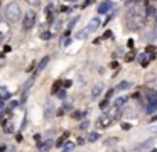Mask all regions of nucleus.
<instances>
[{"instance_id": "nucleus-1", "label": "nucleus", "mask_w": 157, "mask_h": 152, "mask_svg": "<svg viewBox=\"0 0 157 152\" xmlns=\"http://www.w3.org/2000/svg\"><path fill=\"white\" fill-rule=\"evenodd\" d=\"M128 5H133V7H128V10H127V15H125L127 27L130 30H140L147 22V15L144 12V7L137 0L128 2Z\"/></svg>"}, {"instance_id": "nucleus-2", "label": "nucleus", "mask_w": 157, "mask_h": 152, "mask_svg": "<svg viewBox=\"0 0 157 152\" xmlns=\"http://www.w3.org/2000/svg\"><path fill=\"white\" fill-rule=\"evenodd\" d=\"M21 17H22V10L17 2H10L5 7V19H7L9 24H17L21 20Z\"/></svg>"}, {"instance_id": "nucleus-3", "label": "nucleus", "mask_w": 157, "mask_h": 152, "mask_svg": "<svg viewBox=\"0 0 157 152\" xmlns=\"http://www.w3.org/2000/svg\"><path fill=\"white\" fill-rule=\"evenodd\" d=\"M36 19H37V15H36V12H32V10H29V12L24 15V20H22V27H24V30H31L32 27L36 25Z\"/></svg>"}, {"instance_id": "nucleus-4", "label": "nucleus", "mask_w": 157, "mask_h": 152, "mask_svg": "<svg viewBox=\"0 0 157 152\" xmlns=\"http://www.w3.org/2000/svg\"><path fill=\"white\" fill-rule=\"evenodd\" d=\"M112 123H113V120L110 118V115L103 113V115H100V118L96 120V128H108Z\"/></svg>"}, {"instance_id": "nucleus-5", "label": "nucleus", "mask_w": 157, "mask_h": 152, "mask_svg": "<svg viewBox=\"0 0 157 152\" xmlns=\"http://www.w3.org/2000/svg\"><path fill=\"white\" fill-rule=\"evenodd\" d=\"M34 80H36V78L32 76V78H29V80L22 84V100H21V103H25V100H27V93H29V90H31V86L34 84Z\"/></svg>"}, {"instance_id": "nucleus-6", "label": "nucleus", "mask_w": 157, "mask_h": 152, "mask_svg": "<svg viewBox=\"0 0 157 152\" xmlns=\"http://www.w3.org/2000/svg\"><path fill=\"white\" fill-rule=\"evenodd\" d=\"M9 34H10V27H9V24H5V20H0V42H2Z\"/></svg>"}, {"instance_id": "nucleus-7", "label": "nucleus", "mask_w": 157, "mask_h": 152, "mask_svg": "<svg viewBox=\"0 0 157 152\" xmlns=\"http://www.w3.org/2000/svg\"><path fill=\"white\" fill-rule=\"evenodd\" d=\"M112 9H113V2H110V0H105V2L100 3L98 14H106V12H110Z\"/></svg>"}, {"instance_id": "nucleus-8", "label": "nucleus", "mask_w": 157, "mask_h": 152, "mask_svg": "<svg viewBox=\"0 0 157 152\" xmlns=\"http://www.w3.org/2000/svg\"><path fill=\"white\" fill-rule=\"evenodd\" d=\"M106 113L110 115V118H112V120H117V118H118L120 115H122V110H120V107H117V105H113V107L110 108V110L106 111Z\"/></svg>"}, {"instance_id": "nucleus-9", "label": "nucleus", "mask_w": 157, "mask_h": 152, "mask_svg": "<svg viewBox=\"0 0 157 152\" xmlns=\"http://www.w3.org/2000/svg\"><path fill=\"white\" fill-rule=\"evenodd\" d=\"M98 27H100V19H98V17H95V19L90 20L88 27H85V29H86V32L90 34V32H93V30H96Z\"/></svg>"}, {"instance_id": "nucleus-10", "label": "nucleus", "mask_w": 157, "mask_h": 152, "mask_svg": "<svg viewBox=\"0 0 157 152\" xmlns=\"http://www.w3.org/2000/svg\"><path fill=\"white\" fill-rule=\"evenodd\" d=\"M103 88H105V86H103L101 83L95 84V86H93V90H91V96H93V98H98L100 95L103 93Z\"/></svg>"}, {"instance_id": "nucleus-11", "label": "nucleus", "mask_w": 157, "mask_h": 152, "mask_svg": "<svg viewBox=\"0 0 157 152\" xmlns=\"http://www.w3.org/2000/svg\"><path fill=\"white\" fill-rule=\"evenodd\" d=\"M48 63H49V57L46 56V57H42L41 59V63H39V66H37V69H36V74H41L42 71H44V68L48 66Z\"/></svg>"}, {"instance_id": "nucleus-12", "label": "nucleus", "mask_w": 157, "mask_h": 152, "mask_svg": "<svg viewBox=\"0 0 157 152\" xmlns=\"http://www.w3.org/2000/svg\"><path fill=\"white\" fill-rule=\"evenodd\" d=\"M135 150H154V147H152V142H150V140H147L145 144H140V145H137V147H135Z\"/></svg>"}, {"instance_id": "nucleus-13", "label": "nucleus", "mask_w": 157, "mask_h": 152, "mask_svg": "<svg viewBox=\"0 0 157 152\" xmlns=\"http://www.w3.org/2000/svg\"><path fill=\"white\" fill-rule=\"evenodd\" d=\"M51 147H52V140H51V138H48L46 142H39V149H42V150H49Z\"/></svg>"}, {"instance_id": "nucleus-14", "label": "nucleus", "mask_w": 157, "mask_h": 152, "mask_svg": "<svg viewBox=\"0 0 157 152\" xmlns=\"http://www.w3.org/2000/svg\"><path fill=\"white\" fill-rule=\"evenodd\" d=\"M117 142H118V138H117V137H110V138H106V140H105V147L112 149V147H115V145H117Z\"/></svg>"}, {"instance_id": "nucleus-15", "label": "nucleus", "mask_w": 157, "mask_h": 152, "mask_svg": "<svg viewBox=\"0 0 157 152\" xmlns=\"http://www.w3.org/2000/svg\"><path fill=\"white\" fill-rule=\"evenodd\" d=\"M68 137H69V134H68V132H64V134H63L61 137L58 138V140H56V147H63V144H64V140H66Z\"/></svg>"}, {"instance_id": "nucleus-16", "label": "nucleus", "mask_w": 157, "mask_h": 152, "mask_svg": "<svg viewBox=\"0 0 157 152\" xmlns=\"http://www.w3.org/2000/svg\"><path fill=\"white\" fill-rule=\"evenodd\" d=\"M75 142H73V140H68V142H66L64 140V144H63V149H64V150L66 152H69V150H73V149H75Z\"/></svg>"}, {"instance_id": "nucleus-17", "label": "nucleus", "mask_w": 157, "mask_h": 152, "mask_svg": "<svg viewBox=\"0 0 157 152\" xmlns=\"http://www.w3.org/2000/svg\"><path fill=\"white\" fill-rule=\"evenodd\" d=\"M128 88H132V83H130V81H122V83L117 84V90H128Z\"/></svg>"}, {"instance_id": "nucleus-18", "label": "nucleus", "mask_w": 157, "mask_h": 152, "mask_svg": "<svg viewBox=\"0 0 157 152\" xmlns=\"http://www.w3.org/2000/svg\"><path fill=\"white\" fill-rule=\"evenodd\" d=\"M98 138H100L98 132H90V134H88V142H96Z\"/></svg>"}, {"instance_id": "nucleus-19", "label": "nucleus", "mask_w": 157, "mask_h": 152, "mask_svg": "<svg viewBox=\"0 0 157 152\" xmlns=\"http://www.w3.org/2000/svg\"><path fill=\"white\" fill-rule=\"evenodd\" d=\"M125 103H127V98L125 96H120V98H117V100H115V105H117V107H120V108H122Z\"/></svg>"}, {"instance_id": "nucleus-20", "label": "nucleus", "mask_w": 157, "mask_h": 152, "mask_svg": "<svg viewBox=\"0 0 157 152\" xmlns=\"http://www.w3.org/2000/svg\"><path fill=\"white\" fill-rule=\"evenodd\" d=\"M10 110H7V111H2V113H0V118H2V122H5V120H9V118H10Z\"/></svg>"}, {"instance_id": "nucleus-21", "label": "nucleus", "mask_w": 157, "mask_h": 152, "mask_svg": "<svg viewBox=\"0 0 157 152\" xmlns=\"http://www.w3.org/2000/svg\"><path fill=\"white\" fill-rule=\"evenodd\" d=\"M83 117H85V111H79V110H76L75 113H73V118H76V120H81Z\"/></svg>"}, {"instance_id": "nucleus-22", "label": "nucleus", "mask_w": 157, "mask_h": 152, "mask_svg": "<svg viewBox=\"0 0 157 152\" xmlns=\"http://www.w3.org/2000/svg\"><path fill=\"white\" fill-rule=\"evenodd\" d=\"M31 7H41V0H25Z\"/></svg>"}, {"instance_id": "nucleus-23", "label": "nucleus", "mask_w": 157, "mask_h": 152, "mask_svg": "<svg viewBox=\"0 0 157 152\" xmlns=\"http://www.w3.org/2000/svg\"><path fill=\"white\" fill-rule=\"evenodd\" d=\"M63 86V83L61 81H56L54 83V86H52V93H58V88H61Z\"/></svg>"}, {"instance_id": "nucleus-24", "label": "nucleus", "mask_w": 157, "mask_h": 152, "mask_svg": "<svg viewBox=\"0 0 157 152\" xmlns=\"http://www.w3.org/2000/svg\"><path fill=\"white\" fill-rule=\"evenodd\" d=\"M5 125V123H4ZM5 132H7V134H12V132H14V125L12 123H7L5 125Z\"/></svg>"}, {"instance_id": "nucleus-25", "label": "nucleus", "mask_w": 157, "mask_h": 152, "mask_svg": "<svg viewBox=\"0 0 157 152\" xmlns=\"http://www.w3.org/2000/svg\"><path fill=\"white\" fill-rule=\"evenodd\" d=\"M106 107H108V98H105V100H103L101 103H100V108H101V110H105Z\"/></svg>"}, {"instance_id": "nucleus-26", "label": "nucleus", "mask_w": 157, "mask_h": 152, "mask_svg": "<svg viewBox=\"0 0 157 152\" xmlns=\"http://www.w3.org/2000/svg\"><path fill=\"white\" fill-rule=\"evenodd\" d=\"M41 39H44V41L46 39H51V32H42L41 34Z\"/></svg>"}, {"instance_id": "nucleus-27", "label": "nucleus", "mask_w": 157, "mask_h": 152, "mask_svg": "<svg viewBox=\"0 0 157 152\" xmlns=\"http://www.w3.org/2000/svg\"><path fill=\"white\" fill-rule=\"evenodd\" d=\"M133 57H135V53H128V54H127V61H132Z\"/></svg>"}, {"instance_id": "nucleus-28", "label": "nucleus", "mask_w": 157, "mask_h": 152, "mask_svg": "<svg viewBox=\"0 0 157 152\" xmlns=\"http://www.w3.org/2000/svg\"><path fill=\"white\" fill-rule=\"evenodd\" d=\"M51 113H52V107H49V108H48V111H46V117H48V118H51V117H52Z\"/></svg>"}, {"instance_id": "nucleus-29", "label": "nucleus", "mask_w": 157, "mask_h": 152, "mask_svg": "<svg viewBox=\"0 0 157 152\" xmlns=\"http://www.w3.org/2000/svg\"><path fill=\"white\" fill-rule=\"evenodd\" d=\"M88 120H86V122H83V123H81V127H79V128H83V130H86V128H88Z\"/></svg>"}, {"instance_id": "nucleus-30", "label": "nucleus", "mask_w": 157, "mask_h": 152, "mask_svg": "<svg viewBox=\"0 0 157 152\" xmlns=\"http://www.w3.org/2000/svg\"><path fill=\"white\" fill-rule=\"evenodd\" d=\"M71 84H73V83H71V81L68 80V81H64V83H63V86H64V88H69V86H71Z\"/></svg>"}, {"instance_id": "nucleus-31", "label": "nucleus", "mask_w": 157, "mask_h": 152, "mask_svg": "<svg viewBox=\"0 0 157 152\" xmlns=\"http://www.w3.org/2000/svg\"><path fill=\"white\" fill-rule=\"evenodd\" d=\"M128 47H130V49H133V41L132 39H128Z\"/></svg>"}, {"instance_id": "nucleus-32", "label": "nucleus", "mask_w": 157, "mask_h": 152, "mask_svg": "<svg viewBox=\"0 0 157 152\" xmlns=\"http://www.w3.org/2000/svg\"><path fill=\"white\" fill-rule=\"evenodd\" d=\"M122 127H123V130H128V128H130V125H128V123H123Z\"/></svg>"}, {"instance_id": "nucleus-33", "label": "nucleus", "mask_w": 157, "mask_h": 152, "mask_svg": "<svg viewBox=\"0 0 157 152\" xmlns=\"http://www.w3.org/2000/svg\"><path fill=\"white\" fill-rule=\"evenodd\" d=\"M4 150H7V145H0V152H4Z\"/></svg>"}, {"instance_id": "nucleus-34", "label": "nucleus", "mask_w": 157, "mask_h": 152, "mask_svg": "<svg viewBox=\"0 0 157 152\" xmlns=\"http://www.w3.org/2000/svg\"><path fill=\"white\" fill-rule=\"evenodd\" d=\"M150 132H152V134H157V127H152V128H150Z\"/></svg>"}, {"instance_id": "nucleus-35", "label": "nucleus", "mask_w": 157, "mask_h": 152, "mask_svg": "<svg viewBox=\"0 0 157 152\" xmlns=\"http://www.w3.org/2000/svg\"><path fill=\"white\" fill-rule=\"evenodd\" d=\"M154 17H155V24H157V10L154 12Z\"/></svg>"}, {"instance_id": "nucleus-36", "label": "nucleus", "mask_w": 157, "mask_h": 152, "mask_svg": "<svg viewBox=\"0 0 157 152\" xmlns=\"http://www.w3.org/2000/svg\"><path fill=\"white\" fill-rule=\"evenodd\" d=\"M69 2H76V0H69Z\"/></svg>"}, {"instance_id": "nucleus-37", "label": "nucleus", "mask_w": 157, "mask_h": 152, "mask_svg": "<svg viewBox=\"0 0 157 152\" xmlns=\"http://www.w3.org/2000/svg\"><path fill=\"white\" fill-rule=\"evenodd\" d=\"M0 5H2V2H0Z\"/></svg>"}]
</instances>
